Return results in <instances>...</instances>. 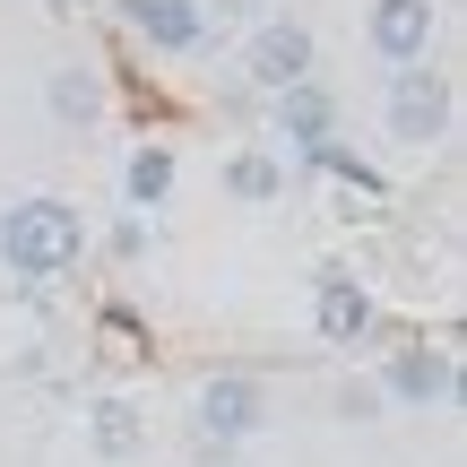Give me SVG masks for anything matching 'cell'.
<instances>
[{
    "label": "cell",
    "instance_id": "6da1fadb",
    "mask_svg": "<svg viewBox=\"0 0 467 467\" xmlns=\"http://www.w3.org/2000/svg\"><path fill=\"white\" fill-rule=\"evenodd\" d=\"M0 260H9V277H69V268L87 260V217L69 200H17L9 217H0Z\"/></svg>",
    "mask_w": 467,
    "mask_h": 467
},
{
    "label": "cell",
    "instance_id": "7a4b0ae2",
    "mask_svg": "<svg viewBox=\"0 0 467 467\" xmlns=\"http://www.w3.org/2000/svg\"><path fill=\"white\" fill-rule=\"evenodd\" d=\"M381 121L399 148H433V139H451V78L441 69H389V96H381Z\"/></svg>",
    "mask_w": 467,
    "mask_h": 467
},
{
    "label": "cell",
    "instance_id": "3957f363",
    "mask_svg": "<svg viewBox=\"0 0 467 467\" xmlns=\"http://www.w3.org/2000/svg\"><path fill=\"white\" fill-rule=\"evenodd\" d=\"M268 424V381L260 372H208L200 381V441H251Z\"/></svg>",
    "mask_w": 467,
    "mask_h": 467
},
{
    "label": "cell",
    "instance_id": "277c9868",
    "mask_svg": "<svg viewBox=\"0 0 467 467\" xmlns=\"http://www.w3.org/2000/svg\"><path fill=\"white\" fill-rule=\"evenodd\" d=\"M312 329H320V347H364V337L381 329L372 285L347 277V268H320V277H312Z\"/></svg>",
    "mask_w": 467,
    "mask_h": 467
},
{
    "label": "cell",
    "instance_id": "5b68a950",
    "mask_svg": "<svg viewBox=\"0 0 467 467\" xmlns=\"http://www.w3.org/2000/svg\"><path fill=\"white\" fill-rule=\"evenodd\" d=\"M243 69H251V87H260V96L303 87V78H312V26H295V17H260V26H251V44H243Z\"/></svg>",
    "mask_w": 467,
    "mask_h": 467
},
{
    "label": "cell",
    "instance_id": "8992f818",
    "mask_svg": "<svg viewBox=\"0 0 467 467\" xmlns=\"http://www.w3.org/2000/svg\"><path fill=\"white\" fill-rule=\"evenodd\" d=\"M381 399H389V407H451V399H459L451 347H399V355L381 364Z\"/></svg>",
    "mask_w": 467,
    "mask_h": 467
},
{
    "label": "cell",
    "instance_id": "52a82bcc",
    "mask_svg": "<svg viewBox=\"0 0 467 467\" xmlns=\"http://www.w3.org/2000/svg\"><path fill=\"white\" fill-rule=\"evenodd\" d=\"M433 0H372L364 9V35H372V52H381L389 69H416L424 52H433Z\"/></svg>",
    "mask_w": 467,
    "mask_h": 467
},
{
    "label": "cell",
    "instance_id": "ba28073f",
    "mask_svg": "<svg viewBox=\"0 0 467 467\" xmlns=\"http://www.w3.org/2000/svg\"><path fill=\"white\" fill-rule=\"evenodd\" d=\"M130 35H148L156 52H200L208 44V9L200 0H121Z\"/></svg>",
    "mask_w": 467,
    "mask_h": 467
},
{
    "label": "cell",
    "instance_id": "9c48e42d",
    "mask_svg": "<svg viewBox=\"0 0 467 467\" xmlns=\"http://www.w3.org/2000/svg\"><path fill=\"white\" fill-rule=\"evenodd\" d=\"M87 441H96L104 467H121V459L148 451V416H139L130 399H96V407H87Z\"/></svg>",
    "mask_w": 467,
    "mask_h": 467
},
{
    "label": "cell",
    "instance_id": "30bf717a",
    "mask_svg": "<svg viewBox=\"0 0 467 467\" xmlns=\"http://www.w3.org/2000/svg\"><path fill=\"white\" fill-rule=\"evenodd\" d=\"M44 104H52V121H96L104 113V69H87V61L52 69V78H44Z\"/></svg>",
    "mask_w": 467,
    "mask_h": 467
},
{
    "label": "cell",
    "instance_id": "8fae6325",
    "mask_svg": "<svg viewBox=\"0 0 467 467\" xmlns=\"http://www.w3.org/2000/svg\"><path fill=\"white\" fill-rule=\"evenodd\" d=\"M121 191H130V208H165V200H173V148H165V139L130 148V165H121Z\"/></svg>",
    "mask_w": 467,
    "mask_h": 467
},
{
    "label": "cell",
    "instance_id": "7c38bea8",
    "mask_svg": "<svg viewBox=\"0 0 467 467\" xmlns=\"http://www.w3.org/2000/svg\"><path fill=\"white\" fill-rule=\"evenodd\" d=\"M277 121H285V139H295V148H329V96H320L312 78L277 96Z\"/></svg>",
    "mask_w": 467,
    "mask_h": 467
},
{
    "label": "cell",
    "instance_id": "4fadbf2b",
    "mask_svg": "<svg viewBox=\"0 0 467 467\" xmlns=\"http://www.w3.org/2000/svg\"><path fill=\"white\" fill-rule=\"evenodd\" d=\"M225 191H234V200H243V208H268V200H277V191H285V165H277V156H268V148H243V156H234V165H225Z\"/></svg>",
    "mask_w": 467,
    "mask_h": 467
},
{
    "label": "cell",
    "instance_id": "5bb4252c",
    "mask_svg": "<svg viewBox=\"0 0 467 467\" xmlns=\"http://www.w3.org/2000/svg\"><path fill=\"white\" fill-rule=\"evenodd\" d=\"M381 381H337V416H347V424H372V416H381Z\"/></svg>",
    "mask_w": 467,
    "mask_h": 467
},
{
    "label": "cell",
    "instance_id": "9a60e30c",
    "mask_svg": "<svg viewBox=\"0 0 467 467\" xmlns=\"http://www.w3.org/2000/svg\"><path fill=\"white\" fill-rule=\"evenodd\" d=\"M217 17H251V26H260V17H268V0H217Z\"/></svg>",
    "mask_w": 467,
    "mask_h": 467
}]
</instances>
